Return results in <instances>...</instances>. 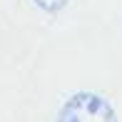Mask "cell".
Returning <instances> with one entry per match:
<instances>
[{"label": "cell", "instance_id": "6da1fadb", "mask_svg": "<svg viewBox=\"0 0 122 122\" xmlns=\"http://www.w3.org/2000/svg\"><path fill=\"white\" fill-rule=\"evenodd\" d=\"M57 122H117L107 100L92 92H77L62 105Z\"/></svg>", "mask_w": 122, "mask_h": 122}]
</instances>
